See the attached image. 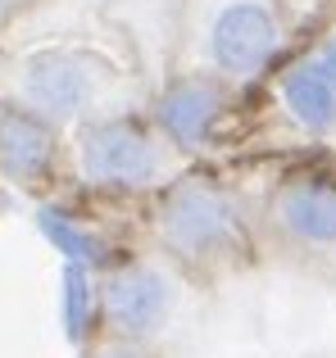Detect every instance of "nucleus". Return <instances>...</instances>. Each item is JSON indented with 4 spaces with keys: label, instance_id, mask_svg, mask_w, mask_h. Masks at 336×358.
I'll use <instances>...</instances> for the list:
<instances>
[{
    "label": "nucleus",
    "instance_id": "f257e3e1",
    "mask_svg": "<svg viewBox=\"0 0 336 358\" xmlns=\"http://www.w3.org/2000/svg\"><path fill=\"white\" fill-rule=\"evenodd\" d=\"M277 18L259 0H232L209 27V59L232 78H255L277 55Z\"/></svg>",
    "mask_w": 336,
    "mask_h": 358
},
{
    "label": "nucleus",
    "instance_id": "f03ea898",
    "mask_svg": "<svg viewBox=\"0 0 336 358\" xmlns=\"http://www.w3.org/2000/svg\"><path fill=\"white\" fill-rule=\"evenodd\" d=\"M155 168H160V155L150 136L127 118L96 122L82 136V173L96 186H146Z\"/></svg>",
    "mask_w": 336,
    "mask_h": 358
},
{
    "label": "nucleus",
    "instance_id": "7ed1b4c3",
    "mask_svg": "<svg viewBox=\"0 0 336 358\" xmlns=\"http://www.w3.org/2000/svg\"><path fill=\"white\" fill-rule=\"evenodd\" d=\"M160 222H164L168 245H177L182 254H209L218 245H227L232 231H237V213H232L227 195L214 191V186H200V182L177 186L168 195Z\"/></svg>",
    "mask_w": 336,
    "mask_h": 358
},
{
    "label": "nucleus",
    "instance_id": "20e7f679",
    "mask_svg": "<svg viewBox=\"0 0 336 358\" xmlns=\"http://www.w3.org/2000/svg\"><path fill=\"white\" fill-rule=\"evenodd\" d=\"M18 87H23L27 105L36 114H50V118H73L91 105L96 96V78L91 69L78 59V55H64V50H41L23 64L18 73Z\"/></svg>",
    "mask_w": 336,
    "mask_h": 358
},
{
    "label": "nucleus",
    "instance_id": "39448f33",
    "mask_svg": "<svg viewBox=\"0 0 336 358\" xmlns=\"http://www.w3.org/2000/svg\"><path fill=\"white\" fill-rule=\"evenodd\" d=\"M105 304H109V317L127 336H150V331H160V322L168 317L173 290H168V281L155 268H123L109 277Z\"/></svg>",
    "mask_w": 336,
    "mask_h": 358
},
{
    "label": "nucleus",
    "instance_id": "423d86ee",
    "mask_svg": "<svg viewBox=\"0 0 336 358\" xmlns=\"http://www.w3.org/2000/svg\"><path fill=\"white\" fill-rule=\"evenodd\" d=\"M55 155V131L50 122L32 109L18 105H0V164L14 177H36L46 173Z\"/></svg>",
    "mask_w": 336,
    "mask_h": 358
},
{
    "label": "nucleus",
    "instance_id": "0eeeda50",
    "mask_svg": "<svg viewBox=\"0 0 336 358\" xmlns=\"http://www.w3.org/2000/svg\"><path fill=\"white\" fill-rule=\"evenodd\" d=\"M277 218L291 236L309 245H336V186L328 182H295L277 200Z\"/></svg>",
    "mask_w": 336,
    "mask_h": 358
},
{
    "label": "nucleus",
    "instance_id": "6e6552de",
    "mask_svg": "<svg viewBox=\"0 0 336 358\" xmlns=\"http://www.w3.org/2000/svg\"><path fill=\"white\" fill-rule=\"evenodd\" d=\"M282 96L286 109L295 114V122L309 131H332L336 127V78L328 73V64L314 55V59L295 64L282 78Z\"/></svg>",
    "mask_w": 336,
    "mask_h": 358
},
{
    "label": "nucleus",
    "instance_id": "1a4fd4ad",
    "mask_svg": "<svg viewBox=\"0 0 336 358\" xmlns=\"http://www.w3.org/2000/svg\"><path fill=\"white\" fill-rule=\"evenodd\" d=\"M218 118V91L209 82H182L160 100V122L177 145H200Z\"/></svg>",
    "mask_w": 336,
    "mask_h": 358
},
{
    "label": "nucleus",
    "instance_id": "9d476101",
    "mask_svg": "<svg viewBox=\"0 0 336 358\" xmlns=\"http://www.w3.org/2000/svg\"><path fill=\"white\" fill-rule=\"evenodd\" d=\"M36 227H41V236L55 245V250L64 254L69 263H96L100 259V241L91 236L87 227H82L78 218H69V213H59V209H41L36 213Z\"/></svg>",
    "mask_w": 336,
    "mask_h": 358
},
{
    "label": "nucleus",
    "instance_id": "9b49d317",
    "mask_svg": "<svg viewBox=\"0 0 336 358\" xmlns=\"http://www.w3.org/2000/svg\"><path fill=\"white\" fill-rule=\"evenodd\" d=\"M91 322V281L82 263H64V336L82 341Z\"/></svg>",
    "mask_w": 336,
    "mask_h": 358
},
{
    "label": "nucleus",
    "instance_id": "f8f14e48",
    "mask_svg": "<svg viewBox=\"0 0 336 358\" xmlns=\"http://www.w3.org/2000/svg\"><path fill=\"white\" fill-rule=\"evenodd\" d=\"M318 59L328 64V73L336 78V41H332V45H323V50H318Z\"/></svg>",
    "mask_w": 336,
    "mask_h": 358
},
{
    "label": "nucleus",
    "instance_id": "ddd939ff",
    "mask_svg": "<svg viewBox=\"0 0 336 358\" xmlns=\"http://www.w3.org/2000/svg\"><path fill=\"white\" fill-rule=\"evenodd\" d=\"M100 358H136V354H127V350H105Z\"/></svg>",
    "mask_w": 336,
    "mask_h": 358
},
{
    "label": "nucleus",
    "instance_id": "4468645a",
    "mask_svg": "<svg viewBox=\"0 0 336 358\" xmlns=\"http://www.w3.org/2000/svg\"><path fill=\"white\" fill-rule=\"evenodd\" d=\"M5 5H9V0H0V9H5Z\"/></svg>",
    "mask_w": 336,
    "mask_h": 358
}]
</instances>
